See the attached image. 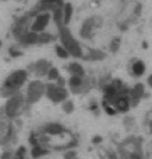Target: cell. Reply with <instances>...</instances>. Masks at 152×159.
<instances>
[{
  "label": "cell",
  "instance_id": "cell-1",
  "mask_svg": "<svg viewBox=\"0 0 152 159\" xmlns=\"http://www.w3.org/2000/svg\"><path fill=\"white\" fill-rule=\"evenodd\" d=\"M62 8H58V10L53 11V19H54L56 25H57V27H58L61 44H62V46L67 50L70 55L74 56V57H76V58H83L84 52H83L81 45H80L79 42L74 38V35L70 32V30L63 23Z\"/></svg>",
  "mask_w": 152,
  "mask_h": 159
},
{
  "label": "cell",
  "instance_id": "cell-2",
  "mask_svg": "<svg viewBox=\"0 0 152 159\" xmlns=\"http://www.w3.org/2000/svg\"><path fill=\"white\" fill-rule=\"evenodd\" d=\"M28 78V72L26 70H16L5 78L2 85V94L3 96H13L25 84Z\"/></svg>",
  "mask_w": 152,
  "mask_h": 159
},
{
  "label": "cell",
  "instance_id": "cell-3",
  "mask_svg": "<svg viewBox=\"0 0 152 159\" xmlns=\"http://www.w3.org/2000/svg\"><path fill=\"white\" fill-rule=\"evenodd\" d=\"M26 100L25 97L21 94H15L11 96L4 105V116L8 119H14L22 113Z\"/></svg>",
  "mask_w": 152,
  "mask_h": 159
},
{
  "label": "cell",
  "instance_id": "cell-4",
  "mask_svg": "<svg viewBox=\"0 0 152 159\" xmlns=\"http://www.w3.org/2000/svg\"><path fill=\"white\" fill-rule=\"evenodd\" d=\"M44 95H46V84L40 80H33V81L29 82L27 86L25 96L26 103L29 105L37 103L43 98Z\"/></svg>",
  "mask_w": 152,
  "mask_h": 159
},
{
  "label": "cell",
  "instance_id": "cell-5",
  "mask_svg": "<svg viewBox=\"0 0 152 159\" xmlns=\"http://www.w3.org/2000/svg\"><path fill=\"white\" fill-rule=\"evenodd\" d=\"M46 96L53 103H63L68 99V91L63 85L49 83L46 84Z\"/></svg>",
  "mask_w": 152,
  "mask_h": 159
},
{
  "label": "cell",
  "instance_id": "cell-6",
  "mask_svg": "<svg viewBox=\"0 0 152 159\" xmlns=\"http://www.w3.org/2000/svg\"><path fill=\"white\" fill-rule=\"evenodd\" d=\"M101 25H103V18L97 16L89 17L83 22L81 30H80V35L83 39L89 40L92 38L95 29L99 28Z\"/></svg>",
  "mask_w": 152,
  "mask_h": 159
},
{
  "label": "cell",
  "instance_id": "cell-7",
  "mask_svg": "<svg viewBox=\"0 0 152 159\" xmlns=\"http://www.w3.org/2000/svg\"><path fill=\"white\" fill-rule=\"evenodd\" d=\"M68 88L73 94L80 95L88 92L91 89V83L85 76H70L68 80Z\"/></svg>",
  "mask_w": 152,
  "mask_h": 159
},
{
  "label": "cell",
  "instance_id": "cell-8",
  "mask_svg": "<svg viewBox=\"0 0 152 159\" xmlns=\"http://www.w3.org/2000/svg\"><path fill=\"white\" fill-rule=\"evenodd\" d=\"M64 7L63 0H40L33 10L30 11L31 16L43 13V11H54L58 8H62Z\"/></svg>",
  "mask_w": 152,
  "mask_h": 159
},
{
  "label": "cell",
  "instance_id": "cell-9",
  "mask_svg": "<svg viewBox=\"0 0 152 159\" xmlns=\"http://www.w3.org/2000/svg\"><path fill=\"white\" fill-rule=\"evenodd\" d=\"M51 13L50 11H43V13H40L37 15H35V19L34 21L30 24V31L32 32H36V34H40V32H43L48 25L50 23L51 20Z\"/></svg>",
  "mask_w": 152,
  "mask_h": 159
},
{
  "label": "cell",
  "instance_id": "cell-10",
  "mask_svg": "<svg viewBox=\"0 0 152 159\" xmlns=\"http://www.w3.org/2000/svg\"><path fill=\"white\" fill-rule=\"evenodd\" d=\"M13 133V126L11 123L3 118H0V145L8 142L11 139Z\"/></svg>",
  "mask_w": 152,
  "mask_h": 159
},
{
  "label": "cell",
  "instance_id": "cell-11",
  "mask_svg": "<svg viewBox=\"0 0 152 159\" xmlns=\"http://www.w3.org/2000/svg\"><path fill=\"white\" fill-rule=\"evenodd\" d=\"M33 73H35L37 76H44V75L48 74V72L51 68H52V65H51L50 61H48L47 59H38L37 61H35L34 64L31 65Z\"/></svg>",
  "mask_w": 152,
  "mask_h": 159
},
{
  "label": "cell",
  "instance_id": "cell-12",
  "mask_svg": "<svg viewBox=\"0 0 152 159\" xmlns=\"http://www.w3.org/2000/svg\"><path fill=\"white\" fill-rule=\"evenodd\" d=\"M145 93V88L142 83H137L133 88L130 89L129 96H130V100H132V105L133 106H137L139 104V102L141 101V99L143 98Z\"/></svg>",
  "mask_w": 152,
  "mask_h": 159
},
{
  "label": "cell",
  "instance_id": "cell-13",
  "mask_svg": "<svg viewBox=\"0 0 152 159\" xmlns=\"http://www.w3.org/2000/svg\"><path fill=\"white\" fill-rule=\"evenodd\" d=\"M146 66L145 62L141 61V59H137L130 66V72H132L133 76L135 77H141L145 74Z\"/></svg>",
  "mask_w": 152,
  "mask_h": 159
},
{
  "label": "cell",
  "instance_id": "cell-14",
  "mask_svg": "<svg viewBox=\"0 0 152 159\" xmlns=\"http://www.w3.org/2000/svg\"><path fill=\"white\" fill-rule=\"evenodd\" d=\"M107 57L106 53L99 50H95V49H89L87 54H85L83 56V58L86 61H103Z\"/></svg>",
  "mask_w": 152,
  "mask_h": 159
},
{
  "label": "cell",
  "instance_id": "cell-15",
  "mask_svg": "<svg viewBox=\"0 0 152 159\" xmlns=\"http://www.w3.org/2000/svg\"><path fill=\"white\" fill-rule=\"evenodd\" d=\"M67 72L71 76H85V70L79 62H70L66 67Z\"/></svg>",
  "mask_w": 152,
  "mask_h": 159
},
{
  "label": "cell",
  "instance_id": "cell-16",
  "mask_svg": "<svg viewBox=\"0 0 152 159\" xmlns=\"http://www.w3.org/2000/svg\"><path fill=\"white\" fill-rule=\"evenodd\" d=\"M37 39H38V34H36V32H32V31H28L19 42L23 45V46H31V45L37 44Z\"/></svg>",
  "mask_w": 152,
  "mask_h": 159
},
{
  "label": "cell",
  "instance_id": "cell-17",
  "mask_svg": "<svg viewBox=\"0 0 152 159\" xmlns=\"http://www.w3.org/2000/svg\"><path fill=\"white\" fill-rule=\"evenodd\" d=\"M74 7L71 3H65L63 8H62V14H63V23L64 25H67L70 22L71 17H73Z\"/></svg>",
  "mask_w": 152,
  "mask_h": 159
},
{
  "label": "cell",
  "instance_id": "cell-18",
  "mask_svg": "<svg viewBox=\"0 0 152 159\" xmlns=\"http://www.w3.org/2000/svg\"><path fill=\"white\" fill-rule=\"evenodd\" d=\"M47 154H49V150L40 145L33 146V148L31 150V156L35 159L40 158V157H44V156H46Z\"/></svg>",
  "mask_w": 152,
  "mask_h": 159
},
{
  "label": "cell",
  "instance_id": "cell-19",
  "mask_svg": "<svg viewBox=\"0 0 152 159\" xmlns=\"http://www.w3.org/2000/svg\"><path fill=\"white\" fill-rule=\"evenodd\" d=\"M143 127L147 134H152V110L146 112L144 122H143Z\"/></svg>",
  "mask_w": 152,
  "mask_h": 159
},
{
  "label": "cell",
  "instance_id": "cell-20",
  "mask_svg": "<svg viewBox=\"0 0 152 159\" xmlns=\"http://www.w3.org/2000/svg\"><path fill=\"white\" fill-rule=\"evenodd\" d=\"M52 40H53V35H51L50 34H46V32H41V34H38L37 45L48 44Z\"/></svg>",
  "mask_w": 152,
  "mask_h": 159
},
{
  "label": "cell",
  "instance_id": "cell-21",
  "mask_svg": "<svg viewBox=\"0 0 152 159\" xmlns=\"http://www.w3.org/2000/svg\"><path fill=\"white\" fill-rule=\"evenodd\" d=\"M55 51H56L57 56L60 58L66 59V58H68V56H70V53L67 52V50L65 49L62 45H57V46L55 47Z\"/></svg>",
  "mask_w": 152,
  "mask_h": 159
},
{
  "label": "cell",
  "instance_id": "cell-22",
  "mask_svg": "<svg viewBox=\"0 0 152 159\" xmlns=\"http://www.w3.org/2000/svg\"><path fill=\"white\" fill-rule=\"evenodd\" d=\"M62 109H63V111L65 113H67V115H70V113L74 112V105L73 103V101L71 100H65L63 102V104H62Z\"/></svg>",
  "mask_w": 152,
  "mask_h": 159
},
{
  "label": "cell",
  "instance_id": "cell-23",
  "mask_svg": "<svg viewBox=\"0 0 152 159\" xmlns=\"http://www.w3.org/2000/svg\"><path fill=\"white\" fill-rule=\"evenodd\" d=\"M47 76H48V79L51 80V81H55V80H58L59 78H60V74H59V71L57 70L56 68L54 67H52L49 70V72H48V74H47Z\"/></svg>",
  "mask_w": 152,
  "mask_h": 159
},
{
  "label": "cell",
  "instance_id": "cell-24",
  "mask_svg": "<svg viewBox=\"0 0 152 159\" xmlns=\"http://www.w3.org/2000/svg\"><path fill=\"white\" fill-rule=\"evenodd\" d=\"M120 45H121V40L119 38H115L113 39L111 41V43H110V50L112 51L113 53L117 52L119 50V48H120Z\"/></svg>",
  "mask_w": 152,
  "mask_h": 159
},
{
  "label": "cell",
  "instance_id": "cell-25",
  "mask_svg": "<svg viewBox=\"0 0 152 159\" xmlns=\"http://www.w3.org/2000/svg\"><path fill=\"white\" fill-rule=\"evenodd\" d=\"M123 123H124V126H125V129H127V130H130L133 126V124H136V121L133 120L132 116H126L124 120H123Z\"/></svg>",
  "mask_w": 152,
  "mask_h": 159
},
{
  "label": "cell",
  "instance_id": "cell-26",
  "mask_svg": "<svg viewBox=\"0 0 152 159\" xmlns=\"http://www.w3.org/2000/svg\"><path fill=\"white\" fill-rule=\"evenodd\" d=\"M14 159H26V149L24 147H20L14 155Z\"/></svg>",
  "mask_w": 152,
  "mask_h": 159
},
{
  "label": "cell",
  "instance_id": "cell-27",
  "mask_svg": "<svg viewBox=\"0 0 152 159\" xmlns=\"http://www.w3.org/2000/svg\"><path fill=\"white\" fill-rule=\"evenodd\" d=\"M76 158V152L74 151H68L66 154H65V159H74Z\"/></svg>",
  "mask_w": 152,
  "mask_h": 159
},
{
  "label": "cell",
  "instance_id": "cell-28",
  "mask_svg": "<svg viewBox=\"0 0 152 159\" xmlns=\"http://www.w3.org/2000/svg\"><path fill=\"white\" fill-rule=\"evenodd\" d=\"M10 54H11V56H15V57H16V56H19V55L21 54V53H20L18 50L15 49L14 47H11V49H10Z\"/></svg>",
  "mask_w": 152,
  "mask_h": 159
},
{
  "label": "cell",
  "instance_id": "cell-29",
  "mask_svg": "<svg viewBox=\"0 0 152 159\" xmlns=\"http://www.w3.org/2000/svg\"><path fill=\"white\" fill-rule=\"evenodd\" d=\"M147 83H148V85L152 89V74L148 76V78H147Z\"/></svg>",
  "mask_w": 152,
  "mask_h": 159
}]
</instances>
